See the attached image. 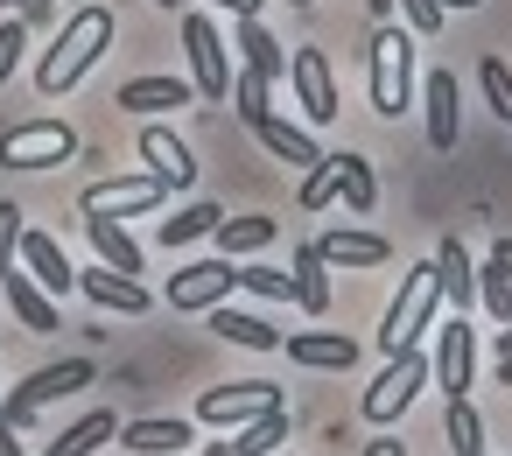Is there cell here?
I'll return each instance as SVG.
<instances>
[{
    "instance_id": "1",
    "label": "cell",
    "mask_w": 512,
    "mask_h": 456,
    "mask_svg": "<svg viewBox=\"0 0 512 456\" xmlns=\"http://www.w3.org/2000/svg\"><path fill=\"white\" fill-rule=\"evenodd\" d=\"M106 50H113V8H78V15L64 22V36L43 50V64H36V92H43V99L78 92L85 71H92Z\"/></svg>"
},
{
    "instance_id": "2",
    "label": "cell",
    "mask_w": 512,
    "mask_h": 456,
    "mask_svg": "<svg viewBox=\"0 0 512 456\" xmlns=\"http://www.w3.org/2000/svg\"><path fill=\"white\" fill-rule=\"evenodd\" d=\"M435 323H442V267H435V260H414V267L400 274V295L386 302L379 351H386V358H400V351H414Z\"/></svg>"
},
{
    "instance_id": "3",
    "label": "cell",
    "mask_w": 512,
    "mask_h": 456,
    "mask_svg": "<svg viewBox=\"0 0 512 456\" xmlns=\"http://www.w3.org/2000/svg\"><path fill=\"white\" fill-rule=\"evenodd\" d=\"M365 85H372V113L379 120H400L414 106V29H393V22L372 29V43H365Z\"/></svg>"
},
{
    "instance_id": "4",
    "label": "cell",
    "mask_w": 512,
    "mask_h": 456,
    "mask_svg": "<svg viewBox=\"0 0 512 456\" xmlns=\"http://www.w3.org/2000/svg\"><path fill=\"white\" fill-rule=\"evenodd\" d=\"M428 379H435V365H428V351L414 344V351H400V358H386V372H379V379L365 386V400H358V414L386 428V421H400V414H407V407L421 400V386H428Z\"/></svg>"
},
{
    "instance_id": "5",
    "label": "cell",
    "mask_w": 512,
    "mask_h": 456,
    "mask_svg": "<svg viewBox=\"0 0 512 456\" xmlns=\"http://www.w3.org/2000/svg\"><path fill=\"white\" fill-rule=\"evenodd\" d=\"M183 50H190V85L204 106H225L232 99V57H225V36L211 29V15H183Z\"/></svg>"
},
{
    "instance_id": "6",
    "label": "cell",
    "mask_w": 512,
    "mask_h": 456,
    "mask_svg": "<svg viewBox=\"0 0 512 456\" xmlns=\"http://www.w3.org/2000/svg\"><path fill=\"white\" fill-rule=\"evenodd\" d=\"M232 288H239V267L225 253H211V260H190V267L169 274V309L176 316H211L218 302H232Z\"/></svg>"
},
{
    "instance_id": "7",
    "label": "cell",
    "mask_w": 512,
    "mask_h": 456,
    "mask_svg": "<svg viewBox=\"0 0 512 456\" xmlns=\"http://www.w3.org/2000/svg\"><path fill=\"white\" fill-rule=\"evenodd\" d=\"M78 155V134L64 120H22L0 134V169H57Z\"/></svg>"
},
{
    "instance_id": "8",
    "label": "cell",
    "mask_w": 512,
    "mask_h": 456,
    "mask_svg": "<svg viewBox=\"0 0 512 456\" xmlns=\"http://www.w3.org/2000/svg\"><path fill=\"white\" fill-rule=\"evenodd\" d=\"M92 379H99V365H92V358H64V365H43V372H29V379H22V386L8 393V407H0V414H8V421L22 428V421H29L36 407H50V400H64V393H85Z\"/></svg>"
},
{
    "instance_id": "9",
    "label": "cell",
    "mask_w": 512,
    "mask_h": 456,
    "mask_svg": "<svg viewBox=\"0 0 512 456\" xmlns=\"http://www.w3.org/2000/svg\"><path fill=\"white\" fill-rule=\"evenodd\" d=\"M428 365H435V386H442L449 400H463V393L477 386V330L463 323V309L435 323V351H428Z\"/></svg>"
},
{
    "instance_id": "10",
    "label": "cell",
    "mask_w": 512,
    "mask_h": 456,
    "mask_svg": "<svg viewBox=\"0 0 512 456\" xmlns=\"http://www.w3.org/2000/svg\"><path fill=\"white\" fill-rule=\"evenodd\" d=\"M274 407H288L281 386H267V379H232V386H211V393L197 400V421H211V428H246V421H260V414H274Z\"/></svg>"
},
{
    "instance_id": "11",
    "label": "cell",
    "mask_w": 512,
    "mask_h": 456,
    "mask_svg": "<svg viewBox=\"0 0 512 456\" xmlns=\"http://www.w3.org/2000/svg\"><path fill=\"white\" fill-rule=\"evenodd\" d=\"M169 197V183L148 169V176H106V183H92L85 197H78V211L85 218H127V211H155Z\"/></svg>"
},
{
    "instance_id": "12",
    "label": "cell",
    "mask_w": 512,
    "mask_h": 456,
    "mask_svg": "<svg viewBox=\"0 0 512 456\" xmlns=\"http://www.w3.org/2000/svg\"><path fill=\"white\" fill-rule=\"evenodd\" d=\"M0 295H8V309H15V323L29 330V337H50V330H64V309H57V295L29 274V267H8L0 274Z\"/></svg>"
},
{
    "instance_id": "13",
    "label": "cell",
    "mask_w": 512,
    "mask_h": 456,
    "mask_svg": "<svg viewBox=\"0 0 512 456\" xmlns=\"http://www.w3.org/2000/svg\"><path fill=\"white\" fill-rule=\"evenodd\" d=\"M288 85H295L309 127H330V120H337V78H330V57H323V50H295V57H288Z\"/></svg>"
},
{
    "instance_id": "14",
    "label": "cell",
    "mask_w": 512,
    "mask_h": 456,
    "mask_svg": "<svg viewBox=\"0 0 512 456\" xmlns=\"http://www.w3.org/2000/svg\"><path fill=\"white\" fill-rule=\"evenodd\" d=\"M190 442H197V421H183V414L120 421V449H134V456H183Z\"/></svg>"
},
{
    "instance_id": "15",
    "label": "cell",
    "mask_w": 512,
    "mask_h": 456,
    "mask_svg": "<svg viewBox=\"0 0 512 456\" xmlns=\"http://www.w3.org/2000/svg\"><path fill=\"white\" fill-rule=\"evenodd\" d=\"M295 365H309V372H351L358 365V344L344 337V330H288V344H281Z\"/></svg>"
},
{
    "instance_id": "16",
    "label": "cell",
    "mask_w": 512,
    "mask_h": 456,
    "mask_svg": "<svg viewBox=\"0 0 512 456\" xmlns=\"http://www.w3.org/2000/svg\"><path fill=\"white\" fill-rule=\"evenodd\" d=\"M120 113H169V106H197V85L190 78H127L113 92Z\"/></svg>"
},
{
    "instance_id": "17",
    "label": "cell",
    "mask_w": 512,
    "mask_h": 456,
    "mask_svg": "<svg viewBox=\"0 0 512 456\" xmlns=\"http://www.w3.org/2000/svg\"><path fill=\"white\" fill-rule=\"evenodd\" d=\"M141 155H148V169H155L169 190H190V183H197V155H190L169 127H141Z\"/></svg>"
},
{
    "instance_id": "18",
    "label": "cell",
    "mask_w": 512,
    "mask_h": 456,
    "mask_svg": "<svg viewBox=\"0 0 512 456\" xmlns=\"http://www.w3.org/2000/svg\"><path fill=\"white\" fill-rule=\"evenodd\" d=\"M316 253H323L330 267H386V260H393V246H386L379 232H358V225L323 232V239H316Z\"/></svg>"
},
{
    "instance_id": "19",
    "label": "cell",
    "mask_w": 512,
    "mask_h": 456,
    "mask_svg": "<svg viewBox=\"0 0 512 456\" xmlns=\"http://www.w3.org/2000/svg\"><path fill=\"white\" fill-rule=\"evenodd\" d=\"M421 99H428V148H456V106H463V92H456V71H428V85H421Z\"/></svg>"
},
{
    "instance_id": "20",
    "label": "cell",
    "mask_w": 512,
    "mask_h": 456,
    "mask_svg": "<svg viewBox=\"0 0 512 456\" xmlns=\"http://www.w3.org/2000/svg\"><path fill=\"white\" fill-rule=\"evenodd\" d=\"M22 267H29L50 295H71V288H78V267L64 260V246H57L50 232H22Z\"/></svg>"
},
{
    "instance_id": "21",
    "label": "cell",
    "mask_w": 512,
    "mask_h": 456,
    "mask_svg": "<svg viewBox=\"0 0 512 456\" xmlns=\"http://www.w3.org/2000/svg\"><path fill=\"white\" fill-rule=\"evenodd\" d=\"M78 288H85V295H92L99 309H120V316H141V309H148V288H141L134 274L106 267V260H99L92 274H78Z\"/></svg>"
},
{
    "instance_id": "22",
    "label": "cell",
    "mask_w": 512,
    "mask_h": 456,
    "mask_svg": "<svg viewBox=\"0 0 512 456\" xmlns=\"http://www.w3.org/2000/svg\"><path fill=\"white\" fill-rule=\"evenodd\" d=\"M211 330L225 337V344H239V351H281L288 337L267 323V316H253V309H232V302H218L211 309Z\"/></svg>"
},
{
    "instance_id": "23",
    "label": "cell",
    "mask_w": 512,
    "mask_h": 456,
    "mask_svg": "<svg viewBox=\"0 0 512 456\" xmlns=\"http://www.w3.org/2000/svg\"><path fill=\"white\" fill-rule=\"evenodd\" d=\"M253 134H260V148H267L274 162H295V169H316V162H323V148H316V134H309V127H288V120H274V113H267Z\"/></svg>"
},
{
    "instance_id": "24",
    "label": "cell",
    "mask_w": 512,
    "mask_h": 456,
    "mask_svg": "<svg viewBox=\"0 0 512 456\" xmlns=\"http://www.w3.org/2000/svg\"><path fill=\"white\" fill-rule=\"evenodd\" d=\"M106 442H120V414H113V407H92V414L71 421L43 456H92V449H106Z\"/></svg>"
},
{
    "instance_id": "25",
    "label": "cell",
    "mask_w": 512,
    "mask_h": 456,
    "mask_svg": "<svg viewBox=\"0 0 512 456\" xmlns=\"http://www.w3.org/2000/svg\"><path fill=\"white\" fill-rule=\"evenodd\" d=\"M295 309L302 316H323L330 309V260L316 253V239L295 246Z\"/></svg>"
},
{
    "instance_id": "26",
    "label": "cell",
    "mask_w": 512,
    "mask_h": 456,
    "mask_svg": "<svg viewBox=\"0 0 512 456\" xmlns=\"http://www.w3.org/2000/svg\"><path fill=\"white\" fill-rule=\"evenodd\" d=\"M274 239H281L274 218H218V232H211V246H218L225 260H246V253H260V246H274Z\"/></svg>"
},
{
    "instance_id": "27",
    "label": "cell",
    "mask_w": 512,
    "mask_h": 456,
    "mask_svg": "<svg viewBox=\"0 0 512 456\" xmlns=\"http://www.w3.org/2000/svg\"><path fill=\"white\" fill-rule=\"evenodd\" d=\"M435 267H442V302L470 309V302H477V267H470V253H463L456 239H442V246H435Z\"/></svg>"
},
{
    "instance_id": "28",
    "label": "cell",
    "mask_w": 512,
    "mask_h": 456,
    "mask_svg": "<svg viewBox=\"0 0 512 456\" xmlns=\"http://www.w3.org/2000/svg\"><path fill=\"white\" fill-rule=\"evenodd\" d=\"M239 57H246V71H260V78H288V57H281V43L260 29V15L239 22Z\"/></svg>"
},
{
    "instance_id": "29",
    "label": "cell",
    "mask_w": 512,
    "mask_h": 456,
    "mask_svg": "<svg viewBox=\"0 0 512 456\" xmlns=\"http://www.w3.org/2000/svg\"><path fill=\"white\" fill-rule=\"evenodd\" d=\"M218 218H225L218 204H183L176 218H162V225H155V239L176 253V246H190V239H211V232H218Z\"/></svg>"
},
{
    "instance_id": "30",
    "label": "cell",
    "mask_w": 512,
    "mask_h": 456,
    "mask_svg": "<svg viewBox=\"0 0 512 456\" xmlns=\"http://www.w3.org/2000/svg\"><path fill=\"white\" fill-rule=\"evenodd\" d=\"M85 232H92V246H99V260H106V267L141 274V246L127 239V225H120V218H85Z\"/></svg>"
},
{
    "instance_id": "31",
    "label": "cell",
    "mask_w": 512,
    "mask_h": 456,
    "mask_svg": "<svg viewBox=\"0 0 512 456\" xmlns=\"http://www.w3.org/2000/svg\"><path fill=\"white\" fill-rule=\"evenodd\" d=\"M288 442V407H274V414H260V421H246V428H232V456H274Z\"/></svg>"
},
{
    "instance_id": "32",
    "label": "cell",
    "mask_w": 512,
    "mask_h": 456,
    "mask_svg": "<svg viewBox=\"0 0 512 456\" xmlns=\"http://www.w3.org/2000/svg\"><path fill=\"white\" fill-rule=\"evenodd\" d=\"M337 155H344V176H337V197H344V204H351V211L365 218V211L379 204V176H372V162H365V155H351V148H337Z\"/></svg>"
},
{
    "instance_id": "33",
    "label": "cell",
    "mask_w": 512,
    "mask_h": 456,
    "mask_svg": "<svg viewBox=\"0 0 512 456\" xmlns=\"http://www.w3.org/2000/svg\"><path fill=\"white\" fill-rule=\"evenodd\" d=\"M442 435H449V449H456V456H477V449H484V414L470 407V393H463V400H449Z\"/></svg>"
},
{
    "instance_id": "34",
    "label": "cell",
    "mask_w": 512,
    "mask_h": 456,
    "mask_svg": "<svg viewBox=\"0 0 512 456\" xmlns=\"http://www.w3.org/2000/svg\"><path fill=\"white\" fill-rule=\"evenodd\" d=\"M267 85H274V78H260V71H246V64H239V78H232V113H239L246 127H260V120H267Z\"/></svg>"
},
{
    "instance_id": "35",
    "label": "cell",
    "mask_w": 512,
    "mask_h": 456,
    "mask_svg": "<svg viewBox=\"0 0 512 456\" xmlns=\"http://www.w3.org/2000/svg\"><path fill=\"white\" fill-rule=\"evenodd\" d=\"M337 176H344V155H323L316 169H302V211H323L337 197Z\"/></svg>"
},
{
    "instance_id": "36",
    "label": "cell",
    "mask_w": 512,
    "mask_h": 456,
    "mask_svg": "<svg viewBox=\"0 0 512 456\" xmlns=\"http://www.w3.org/2000/svg\"><path fill=\"white\" fill-rule=\"evenodd\" d=\"M477 302H484L498 323H512V274H505L498 260H484V267H477Z\"/></svg>"
},
{
    "instance_id": "37",
    "label": "cell",
    "mask_w": 512,
    "mask_h": 456,
    "mask_svg": "<svg viewBox=\"0 0 512 456\" xmlns=\"http://www.w3.org/2000/svg\"><path fill=\"white\" fill-rule=\"evenodd\" d=\"M239 288L260 302H295V274H281V267H239Z\"/></svg>"
},
{
    "instance_id": "38",
    "label": "cell",
    "mask_w": 512,
    "mask_h": 456,
    "mask_svg": "<svg viewBox=\"0 0 512 456\" xmlns=\"http://www.w3.org/2000/svg\"><path fill=\"white\" fill-rule=\"evenodd\" d=\"M22 232H29V211L22 204H0V274L22 267Z\"/></svg>"
},
{
    "instance_id": "39",
    "label": "cell",
    "mask_w": 512,
    "mask_h": 456,
    "mask_svg": "<svg viewBox=\"0 0 512 456\" xmlns=\"http://www.w3.org/2000/svg\"><path fill=\"white\" fill-rule=\"evenodd\" d=\"M477 85H484V99H491V113H498V120H512V71H505V57H484V71H477Z\"/></svg>"
},
{
    "instance_id": "40",
    "label": "cell",
    "mask_w": 512,
    "mask_h": 456,
    "mask_svg": "<svg viewBox=\"0 0 512 456\" xmlns=\"http://www.w3.org/2000/svg\"><path fill=\"white\" fill-rule=\"evenodd\" d=\"M22 50H29V22H22V15H8V22H0V85L15 78Z\"/></svg>"
},
{
    "instance_id": "41",
    "label": "cell",
    "mask_w": 512,
    "mask_h": 456,
    "mask_svg": "<svg viewBox=\"0 0 512 456\" xmlns=\"http://www.w3.org/2000/svg\"><path fill=\"white\" fill-rule=\"evenodd\" d=\"M400 8H407V29H414V36H435V29H442V15H449L442 0H400Z\"/></svg>"
},
{
    "instance_id": "42",
    "label": "cell",
    "mask_w": 512,
    "mask_h": 456,
    "mask_svg": "<svg viewBox=\"0 0 512 456\" xmlns=\"http://www.w3.org/2000/svg\"><path fill=\"white\" fill-rule=\"evenodd\" d=\"M358 456H407V442H393V435H379V442H365Z\"/></svg>"
},
{
    "instance_id": "43",
    "label": "cell",
    "mask_w": 512,
    "mask_h": 456,
    "mask_svg": "<svg viewBox=\"0 0 512 456\" xmlns=\"http://www.w3.org/2000/svg\"><path fill=\"white\" fill-rule=\"evenodd\" d=\"M0 456H29V449L15 442V421H8V414H0Z\"/></svg>"
},
{
    "instance_id": "44",
    "label": "cell",
    "mask_w": 512,
    "mask_h": 456,
    "mask_svg": "<svg viewBox=\"0 0 512 456\" xmlns=\"http://www.w3.org/2000/svg\"><path fill=\"white\" fill-rule=\"evenodd\" d=\"M211 8H232V15L246 22V15H260V8H267V0H211Z\"/></svg>"
},
{
    "instance_id": "45",
    "label": "cell",
    "mask_w": 512,
    "mask_h": 456,
    "mask_svg": "<svg viewBox=\"0 0 512 456\" xmlns=\"http://www.w3.org/2000/svg\"><path fill=\"white\" fill-rule=\"evenodd\" d=\"M393 8H400V0H365V15H372V22H393Z\"/></svg>"
},
{
    "instance_id": "46",
    "label": "cell",
    "mask_w": 512,
    "mask_h": 456,
    "mask_svg": "<svg viewBox=\"0 0 512 456\" xmlns=\"http://www.w3.org/2000/svg\"><path fill=\"white\" fill-rule=\"evenodd\" d=\"M491 260H498V267L512 274V239H491Z\"/></svg>"
},
{
    "instance_id": "47",
    "label": "cell",
    "mask_w": 512,
    "mask_h": 456,
    "mask_svg": "<svg viewBox=\"0 0 512 456\" xmlns=\"http://www.w3.org/2000/svg\"><path fill=\"white\" fill-rule=\"evenodd\" d=\"M498 358H512V323H498Z\"/></svg>"
},
{
    "instance_id": "48",
    "label": "cell",
    "mask_w": 512,
    "mask_h": 456,
    "mask_svg": "<svg viewBox=\"0 0 512 456\" xmlns=\"http://www.w3.org/2000/svg\"><path fill=\"white\" fill-rule=\"evenodd\" d=\"M197 456H232V442H204V449H197Z\"/></svg>"
},
{
    "instance_id": "49",
    "label": "cell",
    "mask_w": 512,
    "mask_h": 456,
    "mask_svg": "<svg viewBox=\"0 0 512 456\" xmlns=\"http://www.w3.org/2000/svg\"><path fill=\"white\" fill-rule=\"evenodd\" d=\"M498 379H505V386H512V358H498Z\"/></svg>"
},
{
    "instance_id": "50",
    "label": "cell",
    "mask_w": 512,
    "mask_h": 456,
    "mask_svg": "<svg viewBox=\"0 0 512 456\" xmlns=\"http://www.w3.org/2000/svg\"><path fill=\"white\" fill-rule=\"evenodd\" d=\"M8 8H15V15H22V8H29V0H0V15H8Z\"/></svg>"
},
{
    "instance_id": "51",
    "label": "cell",
    "mask_w": 512,
    "mask_h": 456,
    "mask_svg": "<svg viewBox=\"0 0 512 456\" xmlns=\"http://www.w3.org/2000/svg\"><path fill=\"white\" fill-rule=\"evenodd\" d=\"M442 8H484V0H442Z\"/></svg>"
},
{
    "instance_id": "52",
    "label": "cell",
    "mask_w": 512,
    "mask_h": 456,
    "mask_svg": "<svg viewBox=\"0 0 512 456\" xmlns=\"http://www.w3.org/2000/svg\"><path fill=\"white\" fill-rule=\"evenodd\" d=\"M155 8H169V15H176V8H183V0H155Z\"/></svg>"
},
{
    "instance_id": "53",
    "label": "cell",
    "mask_w": 512,
    "mask_h": 456,
    "mask_svg": "<svg viewBox=\"0 0 512 456\" xmlns=\"http://www.w3.org/2000/svg\"><path fill=\"white\" fill-rule=\"evenodd\" d=\"M295 8H309V0H295Z\"/></svg>"
},
{
    "instance_id": "54",
    "label": "cell",
    "mask_w": 512,
    "mask_h": 456,
    "mask_svg": "<svg viewBox=\"0 0 512 456\" xmlns=\"http://www.w3.org/2000/svg\"><path fill=\"white\" fill-rule=\"evenodd\" d=\"M477 456H484V449H477Z\"/></svg>"
}]
</instances>
